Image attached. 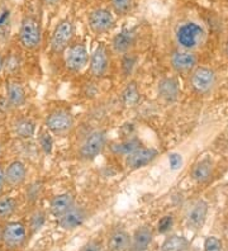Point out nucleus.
I'll return each mask as SVG.
<instances>
[{
	"label": "nucleus",
	"mask_w": 228,
	"mask_h": 251,
	"mask_svg": "<svg viewBox=\"0 0 228 251\" xmlns=\"http://www.w3.org/2000/svg\"><path fill=\"white\" fill-rule=\"evenodd\" d=\"M141 99V94L140 90H138V86L134 81H131V83H128L127 86H126L123 92L121 94V100L122 103L128 108L136 107L138 103H140Z\"/></svg>",
	"instance_id": "nucleus-24"
},
{
	"label": "nucleus",
	"mask_w": 228,
	"mask_h": 251,
	"mask_svg": "<svg viewBox=\"0 0 228 251\" xmlns=\"http://www.w3.org/2000/svg\"><path fill=\"white\" fill-rule=\"evenodd\" d=\"M212 162L210 160H202L199 164L195 165L192 172V179L197 183H205L212 175Z\"/></svg>",
	"instance_id": "nucleus-25"
},
{
	"label": "nucleus",
	"mask_w": 228,
	"mask_h": 251,
	"mask_svg": "<svg viewBox=\"0 0 228 251\" xmlns=\"http://www.w3.org/2000/svg\"><path fill=\"white\" fill-rule=\"evenodd\" d=\"M205 37V31L201 25L195 22H185L177 27L175 32L177 43L185 51H192L197 49Z\"/></svg>",
	"instance_id": "nucleus-1"
},
{
	"label": "nucleus",
	"mask_w": 228,
	"mask_h": 251,
	"mask_svg": "<svg viewBox=\"0 0 228 251\" xmlns=\"http://www.w3.org/2000/svg\"><path fill=\"white\" fill-rule=\"evenodd\" d=\"M1 228H3V226L0 225V241H1Z\"/></svg>",
	"instance_id": "nucleus-42"
},
{
	"label": "nucleus",
	"mask_w": 228,
	"mask_h": 251,
	"mask_svg": "<svg viewBox=\"0 0 228 251\" xmlns=\"http://www.w3.org/2000/svg\"><path fill=\"white\" fill-rule=\"evenodd\" d=\"M109 65L110 57L108 47L103 45V43H101L95 49L90 60H89V70H90V74L95 79H101V77H104L108 74Z\"/></svg>",
	"instance_id": "nucleus-9"
},
{
	"label": "nucleus",
	"mask_w": 228,
	"mask_h": 251,
	"mask_svg": "<svg viewBox=\"0 0 228 251\" xmlns=\"http://www.w3.org/2000/svg\"><path fill=\"white\" fill-rule=\"evenodd\" d=\"M189 242L184 236L171 235L166 237L161 246L162 251H185L188 249Z\"/></svg>",
	"instance_id": "nucleus-27"
},
{
	"label": "nucleus",
	"mask_w": 228,
	"mask_h": 251,
	"mask_svg": "<svg viewBox=\"0 0 228 251\" xmlns=\"http://www.w3.org/2000/svg\"><path fill=\"white\" fill-rule=\"evenodd\" d=\"M75 125L74 116L66 109H55L47 114L45 126L50 133L56 136H65L70 133Z\"/></svg>",
	"instance_id": "nucleus-4"
},
{
	"label": "nucleus",
	"mask_w": 228,
	"mask_h": 251,
	"mask_svg": "<svg viewBox=\"0 0 228 251\" xmlns=\"http://www.w3.org/2000/svg\"><path fill=\"white\" fill-rule=\"evenodd\" d=\"M12 109L8 103V99H6L5 95H0V113H6L8 110Z\"/></svg>",
	"instance_id": "nucleus-35"
},
{
	"label": "nucleus",
	"mask_w": 228,
	"mask_h": 251,
	"mask_svg": "<svg viewBox=\"0 0 228 251\" xmlns=\"http://www.w3.org/2000/svg\"><path fill=\"white\" fill-rule=\"evenodd\" d=\"M225 52H226V55L228 56V41H227V42H226V46H225Z\"/></svg>",
	"instance_id": "nucleus-41"
},
{
	"label": "nucleus",
	"mask_w": 228,
	"mask_h": 251,
	"mask_svg": "<svg viewBox=\"0 0 228 251\" xmlns=\"http://www.w3.org/2000/svg\"><path fill=\"white\" fill-rule=\"evenodd\" d=\"M28 239V230L23 222L9 221L1 228V242L10 250H18Z\"/></svg>",
	"instance_id": "nucleus-3"
},
{
	"label": "nucleus",
	"mask_w": 228,
	"mask_h": 251,
	"mask_svg": "<svg viewBox=\"0 0 228 251\" xmlns=\"http://www.w3.org/2000/svg\"><path fill=\"white\" fill-rule=\"evenodd\" d=\"M46 221V216L41 209H37L32 213L29 220V227H28V230L30 231V233L33 235V233L38 232V231L42 228V226L45 225Z\"/></svg>",
	"instance_id": "nucleus-29"
},
{
	"label": "nucleus",
	"mask_w": 228,
	"mask_h": 251,
	"mask_svg": "<svg viewBox=\"0 0 228 251\" xmlns=\"http://www.w3.org/2000/svg\"><path fill=\"white\" fill-rule=\"evenodd\" d=\"M3 153H4V147H3V145L0 144V159L3 157Z\"/></svg>",
	"instance_id": "nucleus-40"
},
{
	"label": "nucleus",
	"mask_w": 228,
	"mask_h": 251,
	"mask_svg": "<svg viewBox=\"0 0 228 251\" xmlns=\"http://www.w3.org/2000/svg\"><path fill=\"white\" fill-rule=\"evenodd\" d=\"M88 25L93 33L105 34L114 28L116 21L110 10L105 8H99L89 13Z\"/></svg>",
	"instance_id": "nucleus-8"
},
{
	"label": "nucleus",
	"mask_w": 228,
	"mask_h": 251,
	"mask_svg": "<svg viewBox=\"0 0 228 251\" xmlns=\"http://www.w3.org/2000/svg\"><path fill=\"white\" fill-rule=\"evenodd\" d=\"M153 239V232L149 226H141L134 231L132 236L131 251H145L150 246Z\"/></svg>",
	"instance_id": "nucleus-19"
},
{
	"label": "nucleus",
	"mask_w": 228,
	"mask_h": 251,
	"mask_svg": "<svg viewBox=\"0 0 228 251\" xmlns=\"http://www.w3.org/2000/svg\"><path fill=\"white\" fill-rule=\"evenodd\" d=\"M106 146V133L103 129H94L85 137L80 147V157L86 161L97 159Z\"/></svg>",
	"instance_id": "nucleus-6"
},
{
	"label": "nucleus",
	"mask_w": 228,
	"mask_h": 251,
	"mask_svg": "<svg viewBox=\"0 0 228 251\" xmlns=\"http://www.w3.org/2000/svg\"><path fill=\"white\" fill-rule=\"evenodd\" d=\"M75 34V25L73 21L65 18L57 23L51 37V51L53 53H64L67 47L73 43Z\"/></svg>",
	"instance_id": "nucleus-5"
},
{
	"label": "nucleus",
	"mask_w": 228,
	"mask_h": 251,
	"mask_svg": "<svg viewBox=\"0 0 228 251\" xmlns=\"http://www.w3.org/2000/svg\"><path fill=\"white\" fill-rule=\"evenodd\" d=\"M137 56L132 52H128L126 55H123V58H122V74H123V76L127 77L129 76L132 73H133L134 68H136L137 65Z\"/></svg>",
	"instance_id": "nucleus-28"
},
{
	"label": "nucleus",
	"mask_w": 228,
	"mask_h": 251,
	"mask_svg": "<svg viewBox=\"0 0 228 251\" xmlns=\"http://www.w3.org/2000/svg\"><path fill=\"white\" fill-rule=\"evenodd\" d=\"M204 250L205 251H222V242L217 237L210 236L204 241Z\"/></svg>",
	"instance_id": "nucleus-32"
},
{
	"label": "nucleus",
	"mask_w": 228,
	"mask_h": 251,
	"mask_svg": "<svg viewBox=\"0 0 228 251\" xmlns=\"http://www.w3.org/2000/svg\"><path fill=\"white\" fill-rule=\"evenodd\" d=\"M80 251H104L103 244L98 240H91L82 246Z\"/></svg>",
	"instance_id": "nucleus-34"
},
{
	"label": "nucleus",
	"mask_w": 228,
	"mask_h": 251,
	"mask_svg": "<svg viewBox=\"0 0 228 251\" xmlns=\"http://www.w3.org/2000/svg\"><path fill=\"white\" fill-rule=\"evenodd\" d=\"M136 43V33L132 29H122L113 37L112 50L117 55H126L131 52V49Z\"/></svg>",
	"instance_id": "nucleus-14"
},
{
	"label": "nucleus",
	"mask_w": 228,
	"mask_h": 251,
	"mask_svg": "<svg viewBox=\"0 0 228 251\" xmlns=\"http://www.w3.org/2000/svg\"><path fill=\"white\" fill-rule=\"evenodd\" d=\"M173 216H165L161 220L158 221L157 224V230L160 233H166L171 230L173 227Z\"/></svg>",
	"instance_id": "nucleus-33"
},
{
	"label": "nucleus",
	"mask_w": 228,
	"mask_h": 251,
	"mask_svg": "<svg viewBox=\"0 0 228 251\" xmlns=\"http://www.w3.org/2000/svg\"><path fill=\"white\" fill-rule=\"evenodd\" d=\"M158 94L164 100L174 101L179 97V84L175 79L166 77L158 83Z\"/></svg>",
	"instance_id": "nucleus-22"
},
{
	"label": "nucleus",
	"mask_w": 228,
	"mask_h": 251,
	"mask_svg": "<svg viewBox=\"0 0 228 251\" xmlns=\"http://www.w3.org/2000/svg\"><path fill=\"white\" fill-rule=\"evenodd\" d=\"M6 187V183H5V169L3 166L0 165V196L3 194L4 189Z\"/></svg>",
	"instance_id": "nucleus-37"
},
{
	"label": "nucleus",
	"mask_w": 228,
	"mask_h": 251,
	"mask_svg": "<svg viewBox=\"0 0 228 251\" xmlns=\"http://www.w3.org/2000/svg\"><path fill=\"white\" fill-rule=\"evenodd\" d=\"M208 215V203L204 201H198L192 209L189 211L188 217H186V224H188L189 228L197 231L202 228L207 220Z\"/></svg>",
	"instance_id": "nucleus-15"
},
{
	"label": "nucleus",
	"mask_w": 228,
	"mask_h": 251,
	"mask_svg": "<svg viewBox=\"0 0 228 251\" xmlns=\"http://www.w3.org/2000/svg\"><path fill=\"white\" fill-rule=\"evenodd\" d=\"M192 89L198 94H207L216 85V74L208 68H197L190 76Z\"/></svg>",
	"instance_id": "nucleus-10"
},
{
	"label": "nucleus",
	"mask_w": 228,
	"mask_h": 251,
	"mask_svg": "<svg viewBox=\"0 0 228 251\" xmlns=\"http://www.w3.org/2000/svg\"><path fill=\"white\" fill-rule=\"evenodd\" d=\"M19 42L25 50L34 51L42 42V29L40 22L34 17L25 16L21 22L19 28Z\"/></svg>",
	"instance_id": "nucleus-2"
},
{
	"label": "nucleus",
	"mask_w": 228,
	"mask_h": 251,
	"mask_svg": "<svg viewBox=\"0 0 228 251\" xmlns=\"http://www.w3.org/2000/svg\"><path fill=\"white\" fill-rule=\"evenodd\" d=\"M18 203L14 197L0 196V221L9 220L17 211Z\"/></svg>",
	"instance_id": "nucleus-26"
},
{
	"label": "nucleus",
	"mask_w": 228,
	"mask_h": 251,
	"mask_svg": "<svg viewBox=\"0 0 228 251\" xmlns=\"http://www.w3.org/2000/svg\"><path fill=\"white\" fill-rule=\"evenodd\" d=\"M75 205V198L70 193H61L55 196L50 201V212L56 218L65 215Z\"/></svg>",
	"instance_id": "nucleus-17"
},
{
	"label": "nucleus",
	"mask_w": 228,
	"mask_h": 251,
	"mask_svg": "<svg viewBox=\"0 0 228 251\" xmlns=\"http://www.w3.org/2000/svg\"><path fill=\"white\" fill-rule=\"evenodd\" d=\"M132 236L123 230H116L108 239L109 251H128L131 249Z\"/></svg>",
	"instance_id": "nucleus-20"
},
{
	"label": "nucleus",
	"mask_w": 228,
	"mask_h": 251,
	"mask_svg": "<svg viewBox=\"0 0 228 251\" xmlns=\"http://www.w3.org/2000/svg\"><path fill=\"white\" fill-rule=\"evenodd\" d=\"M197 65V57L190 51H177L171 56V66L177 73H188Z\"/></svg>",
	"instance_id": "nucleus-18"
},
{
	"label": "nucleus",
	"mask_w": 228,
	"mask_h": 251,
	"mask_svg": "<svg viewBox=\"0 0 228 251\" xmlns=\"http://www.w3.org/2000/svg\"><path fill=\"white\" fill-rule=\"evenodd\" d=\"M13 133L21 140H29L36 133V123L29 118L21 117L13 123Z\"/></svg>",
	"instance_id": "nucleus-21"
},
{
	"label": "nucleus",
	"mask_w": 228,
	"mask_h": 251,
	"mask_svg": "<svg viewBox=\"0 0 228 251\" xmlns=\"http://www.w3.org/2000/svg\"><path fill=\"white\" fill-rule=\"evenodd\" d=\"M169 160H170V165L173 169H177L180 168V165H181V157H180L179 155H177V153L170 155Z\"/></svg>",
	"instance_id": "nucleus-36"
},
{
	"label": "nucleus",
	"mask_w": 228,
	"mask_h": 251,
	"mask_svg": "<svg viewBox=\"0 0 228 251\" xmlns=\"http://www.w3.org/2000/svg\"><path fill=\"white\" fill-rule=\"evenodd\" d=\"M113 9L118 16H126L131 12L133 6V0H110Z\"/></svg>",
	"instance_id": "nucleus-30"
},
{
	"label": "nucleus",
	"mask_w": 228,
	"mask_h": 251,
	"mask_svg": "<svg viewBox=\"0 0 228 251\" xmlns=\"http://www.w3.org/2000/svg\"><path fill=\"white\" fill-rule=\"evenodd\" d=\"M5 97L8 99L10 108H13V109L23 107L27 101V94H25V88L19 81H15V80H10L6 83Z\"/></svg>",
	"instance_id": "nucleus-16"
},
{
	"label": "nucleus",
	"mask_w": 228,
	"mask_h": 251,
	"mask_svg": "<svg viewBox=\"0 0 228 251\" xmlns=\"http://www.w3.org/2000/svg\"><path fill=\"white\" fill-rule=\"evenodd\" d=\"M4 62H5V60H4L3 55L0 53V71H1L4 69Z\"/></svg>",
	"instance_id": "nucleus-39"
},
{
	"label": "nucleus",
	"mask_w": 228,
	"mask_h": 251,
	"mask_svg": "<svg viewBox=\"0 0 228 251\" xmlns=\"http://www.w3.org/2000/svg\"><path fill=\"white\" fill-rule=\"evenodd\" d=\"M38 142H40V146L45 153H51L52 147H53V140H52V136L49 131L41 132L40 136H38Z\"/></svg>",
	"instance_id": "nucleus-31"
},
{
	"label": "nucleus",
	"mask_w": 228,
	"mask_h": 251,
	"mask_svg": "<svg viewBox=\"0 0 228 251\" xmlns=\"http://www.w3.org/2000/svg\"><path fill=\"white\" fill-rule=\"evenodd\" d=\"M89 62V52L82 42L71 43L65 51V64L73 73H79Z\"/></svg>",
	"instance_id": "nucleus-7"
},
{
	"label": "nucleus",
	"mask_w": 228,
	"mask_h": 251,
	"mask_svg": "<svg viewBox=\"0 0 228 251\" xmlns=\"http://www.w3.org/2000/svg\"><path fill=\"white\" fill-rule=\"evenodd\" d=\"M61 0H43V3L46 4L47 6H55L60 3Z\"/></svg>",
	"instance_id": "nucleus-38"
},
{
	"label": "nucleus",
	"mask_w": 228,
	"mask_h": 251,
	"mask_svg": "<svg viewBox=\"0 0 228 251\" xmlns=\"http://www.w3.org/2000/svg\"><path fill=\"white\" fill-rule=\"evenodd\" d=\"M27 166L19 160L12 161L5 169V183L6 187L19 188L27 180Z\"/></svg>",
	"instance_id": "nucleus-13"
},
{
	"label": "nucleus",
	"mask_w": 228,
	"mask_h": 251,
	"mask_svg": "<svg viewBox=\"0 0 228 251\" xmlns=\"http://www.w3.org/2000/svg\"><path fill=\"white\" fill-rule=\"evenodd\" d=\"M158 151L153 147H138L136 151L126 156V165L131 170L145 168L157 157Z\"/></svg>",
	"instance_id": "nucleus-11"
},
{
	"label": "nucleus",
	"mask_w": 228,
	"mask_h": 251,
	"mask_svg": "<svg viewBox=\"0 0 228 251\" xmlns=\"http://www.w3.org/2000/svg\"><path fill=\"white\" fill-rule=\"evenodd\" d=\"M141 141L136 137L126 138L121 142H116L110 146V150L114 155L117 156H128L129 153H132L133 151H136L138 147H141Z\"/></svg>",
	"instance_id": "nucleus-23"
},
{
	"label": "nucleus",
	"mask_w": 228,
	"mask_h": 251,
	"mask_svg": "<svg viewBox=\"0 0 228 251\" xmlns=\"http://www.w3.org/2000/svg\"><path fill=\"white\" fill-rule=\"evenodd\" d=\"M86 218H88V211L84 207L74 205L70 211H67L65 215L57 218V224L62 230L73 231L82 226Z\"/></svg>",
	"instance_id": "nucleus-12"
}]
</instances>
